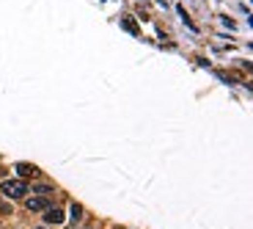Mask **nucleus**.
I'll use <instances>...</instances> for the list:
<instances>
[{"label": "nucleus", "mask_w": 253, "mask_h": 229, "mask_svg": "<svg viewBox=\"0 0 253 229\" xmlns=\"http://www.w3.org/2000/svg\"><path fill=\"white\" fill-rule=\"evenodd\" d=\"M3 194L9 196V199H22V196L28 194L25 182H19V179H6L3 182Z\"/></svg>", "instance_id": "obj_1"}, {"label": "nucleus", "mask_w": 253, "mask_h": 229, "mask_svg": "<svg viewBox=\"0 0 253 229\" xmlns=\"http://www.w3.org/2000/svg\"><path fill=\"white\" fill-rule=\"evenodd\" d=\"M66 221V212L61 207H47L44 210V224H63Z\"/></svg>", "instance_id": "obj_2"}, {"label": "nucleus", "mask_w": 253, "mask_h": 229, "mask_svg": "<svg viewBox=\"0 0 253 229\" xmlns=\"http://www.w3.org/2000/svg\"><path fill=\"white\" fill-rule=\"evenodd\" d=\"M25 207H28L31 212H44L47 207H50V202H47L44 196H39V194H36V196H31V199L25 202Z\"/></svg>", "instance_id": "obj_3"}, {"label": "nucleus", "mask_w": 253, "mask_h": 229, "mask_svg": "<svg viewBox=\"0 0 253 229\" xmlns=\"http://www.w3.org/2000/svg\"><path fill=\"white\" fill-rule=\"evenodd\" d=\"M17 174H19V177H36V174H39V169H36V166H31V163H17Z\"/></svg>", "instance_id": "obj_4"}, {"label": "nucleus", "mask_w": 253, "mask_h": 229, "mask_svg": "<svg viewBox=\"0 0 253 229\" xmlns=\"http://www.w3.org/2000/svg\"><path fill=\"white\" fill-rule=\"evenodd\" d=\"M124 28L129 31V34H138V25H135V19L132 17H124Z\"/></svg>", "instance_id": "obj_5"}, {"label": "nucleus", "mask_w": 253, "mask_h": 229, "mask_svg": "<svg viewBox=\"0 0 253 229\" xmlns=\"http://www.w3.org/2000/svg\"><path fill=\"white\" fill-rule=\"evenodd\" d=\"M50 191H52L50 185H36V194H42V196H44V194H50Z\"/></svg>", "instance_id": "obj_6"}, {"label": "nucleus", "mask_w": 253, "mask_h": 229, "mask_svg": "<svg viewBox=\"0 0 253 229\" xmlns=\"http://www.w3.org/2000/svg\"><path fill=\"white\" fill-rule=\"evenodd\" d=\"M80 215H83V210H80V204H75L72 207V218H80Z\"/></svg>", "instance_id": "obj_7"}, {"label": "nucleus", "mask_w": 253, "mask_h": 229, "mask_svg": "<svg viewBox=\"0 0 253 229\" xmlns=\"http://www.w3.org/2000/svg\"><path fill=\"white\" fill-rule=\"evenodd\" d=\"M220 22H223L226 28H237V25H234V19H228V17H220Z\"/></svg>", "instance_id": "obj_8"}]
</instances>
